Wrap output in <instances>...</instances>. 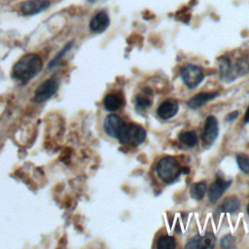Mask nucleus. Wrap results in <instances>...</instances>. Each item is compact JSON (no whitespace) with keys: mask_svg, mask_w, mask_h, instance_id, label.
I'll use <instances>...</instances> for the list:
<instances>
[{"mask_svg":"<svg viewBox=\"0 0 249 249\" xmlns=\"http://www.w3.org/2000/svg\"><path fill=\"white\" fill-rule=\"evenodd\" d=\"M43 68L42 58L36 53L22 55L14 65L12 76L14 79L25 84L36 77Z\"/></svg>","mask_w":249,"mask_h":249,"instance_id":"nucleus-1","label":"nucleus"},{"mask_svg":"<svg viewBox=\"0 0 249 249\" xmlns=\"http://www.w3.org/2000/svg\"><path fill=\"white\" fill-rule=\"evenodd\" d=\"M219 68L221 80L230 82L234 80L238 75H242L248 71L249 63L244 59H238L234 64H231L228 56H222L219 61Z\"/></svg>","mask_w":249,"mask_h":249,"instance_id":"nucleus-2","label":"nucleus"},{"mask_svg":"<svg viewBox=\"0 0 249 249\" xmlns=\"http://www.w3.org/2000/svg\"><path fill=\"white\" fill-rule=\"evenodd\" d=\"M159 178L166 183H173L181 174V167L177 160L172 157H163L160 160L156 167Z\"/></svg>","mask_w":249,"mask_h":249,"instance_id":"nucleus-3","label":"nucleus"},{"mask_svg":"<svg viewBox=\"0 0 249 249\" xmlns=\"http://www.w3.org/2000/svg\"><path fill=\"white\" fill-rule=\"evenodd\" d=\"M146 138V130L137 124H124L121 128L118 139L122 144L129 146H137Z\"/></svg>","mask_w":249,"mask_h":249,"instance_id":"nucleus-4","label":"nucleus"},{"mask_svg":"<svg viewBox=\"0 0 249 249\" xmlns=\"http://www.w3.org/2000/svg\"><path fill=\"white\" fill-rule=\"evenodd\" d=\"M58 83L54 79L45 80L34 91L33 101L36 103H43L49 100L57 91Z\"/></svg>","mask_w":249,"mask_h":249,"instance_id":"nucleus-5","label":"nucleus"},{"mask_svg":"<svg viewBox=\"0 0 249 249\" xmlns=\"http://www.w3.org/2000/svg\"><path fill=\"white\" fill-rule=\"evenodd\" d=\"M181 77L184 84L190 88H196L203 80L202 70L194 64H187L181 70Z\"/></svg>","mask_w":249,"mask_h":249,"instance_id":"nucleus-6","label":"nucleus"},{"mask_svg":"<svg viewBox=\"0 0 249 249\" xmlns=\"http://www.w3.org/2000/svg\"><path fill=\"white\" fill-rule=\"evenodd\" d=\"M124 124V122L121 117L116 114H111L105 118L103 122V129L108 136L112 138H118L119 132Z\"/></svg>","mask_w":249,"mask_h":249,"instance_id":"nucleus-7","label":"nucleus"},{"mask_svg":"<svg viewBox=\"0 0 249 249\" xmlns=\"http://www.w3.org/2000/svg\"><path fill=\"white\" fill-rule=\"evenodd\" d=\"M49 0H28L20 5V11L24 16L37 15L50 7Z\"/></svg>","mask_w":249,"mask_h":249,"instance_id":"nucleus-8","label":"nucleus"},{"mask_svg":"<svg viewBox=\"0 0 249 249\" xmlns=\"http://www.w3.org/2000/svg\"><path fill=\"white\" fill-rule=\"evenodd\" d=\"M216 243V237L212 232H206L203 235H196L186 245V248H201V249H208L214 247Z\"/></svg>","mask_w":249,"mask_h":249,"instance_id":"nucleus-9","label":"nucleus"},{"mask_svg":"<svg viewBox=\"0 0 249 249\" xmlns=\"http://www.w3.org/2000/svg\"><path fill=\"white\" fill-rule=\"evenodd\" d=\"M218 121L214 116L207 117L203 129V140L207 144H212L218 136Z\"/></svg>","mask_w":249,"mask_h":249,"instance_id":"nucleus-10","label":"nucleus"},{"mask_svg":"<svg viewBox=\"0 0 249 249\" xmlns=\"http://www.w3.org/2000/svg\"><path fill=\"white\" fill-rule=\"evenodd\" d=\"M178 102L175 99L168 98L160 103V105L158 107L157 113L160 118L167 120L176 115V113L178 112Z\"/></svg>","mask_w":249,"mask_h":249,"instance_id":"nucleus-11","label":"nucleus"},{"mask_svg":"<svg viewBox=\"0 0 249 249\" xmlns=\"http://www.w3.org/2000/svg\"><path fill=\"white\" fill-rule=\"evenodd\" d=\"M231 180L230 181H225L221 178H217L216 181L210 186L209 192H208V197L210 202L215 203L224 194V192L230 187L231 185Z\"/></svg>","mask_w":249,"mask_h":249,"instance_id":"nucleus-12","label":"nucleus"},{"mask_svg":"<svg viewBox=\"0 0 249 249\" xmlns=\"http://www.w3.org/2000/svg\"><path fill=\"white\" fill-rule=\"evenodd\" d=\"M109 17L106 12H98L89 22V29L94 33H101L107 29L109 26Z\"/></svg>","mask_w":249,"mask_h":249,"instance_id":"nucleus-13","label":"nucleus"},{"mask_svg":"<svg viewBox=\"0 0 249 249\" xmlns=\"http://www.w3.org/2000/svg\"><path fill=\"white\" fill-rule=\"evenodd\" d=\"M217 95L218 92H200L189 99L187 105L192 109H196L208 102L209 100L215 98Z\"/></svg>","mask_w":249,"mask_h":249,"instance_id":"nucleus-14","label":"nucleus"},{"mask_svg":"<svg viewBox=\"0 0 249 249\" xmlns=\"http://www.w3.org/2000/svg\"><path fill=\"white\" fill-rule=\"evenodd\" d=\"M122 104H123V101L121 96L116 93H109L103 99L104 108L110 112L117 111L118 109H120Z\"/></svg>","mask_w":249,"mask_h":249,"instance_id":"nucleus-15","label":"nucleus"},{"mask_svg":"<svg viewBox=\"0 0 249 249\" xmlns=\"http://www.w3.org/2000/svg\"><path fill=\"white\" fill-rule=\"evenodd\" d=\"M239 208H240L239 200L234 196H230L224 200V202L221 204L218 210L223 212H228V213H234Z\"/></svg>","mask_w":249,"mask_h":249,"instance_id":"nucleus-16","label":"nucleus"},{"mask_svg":"<svg viewBox=\"0 0 249 249\" xmlns=\"http://www.w3.org/2000/svg\"><path fill=\"white\" fill-rule=\"evenodd\" d=\"M207 191V186L205 182H198L192 185L190 189V195L193 198L196 200H200L204 197Z\"/></svg>","mask_w":249,"mask_h":249,"instance_id":"nucleus-17","label":"nucleus"},{"mask_svg":"<svg viewBox=\"0 0 249 249\" xmlns=\"http://www.w3.org/2000/svg\"><path fill=\"white\" fill-rule=\"evenodd\" d=\"M180 142L188 147H194L197 143V136L194 130L183 131L178 136Z\"/></svg>","mask_w":249,"mask_h":249,"instance_id":"nucleus-18","label":"nucleus"},{"mask_svg":"<svg viewBox=\"0 0 249 249\" xmlns=\"http://www.w3.org/2000/svg\"><path fill=\"white\" fill-rule=\"evenodd\" d=\"M176 247V240L173 236L163 235L157 241V248L159 249H172Z\"/></svg>","mask_w":249,"mask_h":249,"instance_id":"nucleus-19","label":"nucleus"},{"mask_svg":"<svg viewBox=\"0 0 249 249\" xmlns=\"http://www.w3.org/2000/svg\"><path fill=\"white\" fill-rule=\"evenodd\" d=\"M72 45H73V42H69V43H67L63 48H62V50L51 60V62L49 63V68H53V67H54L56 64H58L59 63V61L61 60V58L71 50V48H72Z\"/></svg>","mask_w":249,"mask_h":249,"instance_id":"nucleus-20","label":"nucleus"},{"mask_svg":"<svg viewBox=\"0 0 249 249\" xmlns=\"http://www.w3.org/2000/svg\"><path fill=\"white\" fill-rule=\"evenodd\" d=\"M236 161L238 167L244 172L249 173V157L244 154H239L236 156Z\"/></svg>","mask_w":249,"mask_h":249,"instance_id":"nucleus-21","label":"nucleus"},{"mask_svg":"<svg viewBox=\"0 0 249 249\" xmlns=\"http://www.w3.org/2000/svg\"><path fill=\"white\" fill-rule=\"evenodd\" d=\"M151 105V101L150 99H148L147 97L138 95L136 97V104H135V108L137 110H145L147 109L149 106Z\"/></svg>","mask_w":249,"mask_h":249,"instance_id":"nucleus-22","label":"nucleus"},{"mask_svg":"<svg viewBox=\"0 0 249 249\" xmlns=\"http://www.w3.org/2000/svg\"><path fill=\"white\" fill-rule=\"evenodd\" d=\"M234 239L231 235H226L224 236V238L221 240V246H223L224 248H231L234 247Z\"/></svg>","mask_w":249,"mask_h":249,"instance_id":"nucleus-23","label":"nucleus"},{"mask_svg":"<svg viewBox=\"0 0 249 249\" xmlns=\"http://www.w3.org/2000/svg\"><path fill=\"white\" fill-rule=\"evenodd\" d=\"M238 116V112H236V111H234V112H232V113H231V114H229L228 116H227V118H226V120L227 121H231V120H233V119H235L236 117Z\"/></svg>","mask_w":249,"mask_h":249,"instance_id":"nucleus-24","label":"nucleus"},{"mask_svg":"<svg viewBox=\"0 0 249 249\" xmlns=\"http://www.w3.org/2000/svg\"><path fill=\"white\" fill-rule=\"evenodd\" d=\"M244 122L245 123H249V106L246 110V113L244 114Z\"/></svg>","mask_w":249,"mask_h":249,"instance_id":"nucleus-25","label":"nucleus"},{"mask_svg":"<svg viewBox=\"0 0 249 249\" xmlns=\"http://www.w3.org/2000/svg\"><path fill=\"white\" fill-rule=\"evenodd\" d=\"M247 213H248V215H249V204H248V206H247Z\"/></svg>","mask_w":249,"mask_h":249,"instance_id":"nucleus-26","label":"nucleus"},{"mask_svg":"<svg viewBox=\"0 0 249 249\" xmlns=\"http://www.w3.org/2000/svg\"><path fill=\"white\" fill-rule=\"evenodd\" d=\"M90 1H92V0H90Z\"/></svg>","mask_w":249,"mask_h":249,"instance_id":"nucleus-27","label":"nucleus"}]
</instances>
